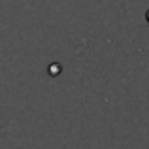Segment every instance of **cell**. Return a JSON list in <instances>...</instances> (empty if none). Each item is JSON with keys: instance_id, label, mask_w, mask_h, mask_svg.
Instances as JSON below:
<instances>
[{"instance_id": "6da1fadb", "label": "cell", "mask_w": 149, "mask_h": 149, "mask_svg": "<svg viewBox=\"0 0 149 149\" xmlns=\"http://www.w3.org/2000/svg\"><path fill=\"white\" fill-rule=\"evenodd\" d=\"M146 21H147V25H149V10H147V13H146Z\"/></svg>"}]
</instances>
